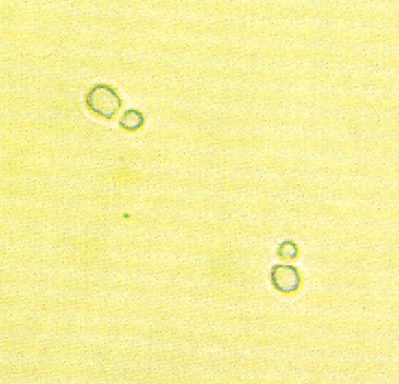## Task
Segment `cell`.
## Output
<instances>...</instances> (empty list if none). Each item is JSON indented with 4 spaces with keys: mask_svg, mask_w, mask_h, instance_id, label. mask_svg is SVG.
Returning a JSON list of instances; mask_svg holds the SVG:
<instances>
[{
    "mask_svg": "<svg viewBox=\"0 0 399 384\" xmlns=\"http://www.w3.org/2000/svg\"><path fill=\"white\" fill-rule=\"evenodd\" d=\"M269 280L273 287L282 294H293L301 287V274L294 266L276 265L271 269Z\"/></svg>",
    "mask_w": 399,
    "mask_h": 384,
    "instance_id": "cell-2",
    "label": "cell"
},
{
    "mask_svg": "<svg viewBox=\"0 0 399 384\" xmlns=\"http://www.w3.org/2000/svg\"><path fill=\"white\" fill-rule=\"evenodd\" d=\"M119 125H120V128L123 130L137 132L144 125V116L141 115V112L134 110V109L125 110L123 113V116L120 117V120H119Z\"/></svg>",
    "mask_w": 399,
    "mask_h": 384,
    "instance_id": "cell-3",
    "label": "cell"
},
{
    "mask_svg": "<svg viewBox=\"0 0 399 384\" xmlns=\"http://www.w3.org/2000/svg\"><path fill=\"white\" fill-rule=\"evenodd\" d=\"M88 110L103 119H113L121 108V99L108 84H96L86 95Z\"/></svg>",
    "mask_w": 399,
    "mask_h": 384,
    "instance_id": "cell-1",
    "label": "cell"
},
{
    "mask_svg": "<svg viewBox=\"0 0 399 384\" xmlns=\"http://www.w3.org/2000/svg\"><path fill=\"white\" fill-rule=\"evenodd\" d=\"M298 246L294 241H284L278 248V256L284 260H294L298 257Z\"/></svg>",
    "mask_w": 399,
    "mask_h": 384,
    "instance_id": "cell-4",
    "label": "cell"
}]
</instances>
